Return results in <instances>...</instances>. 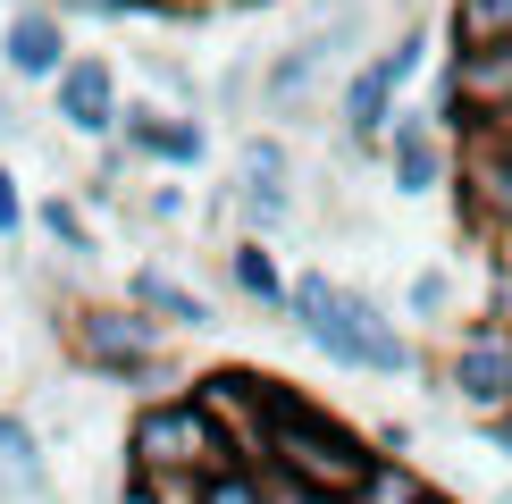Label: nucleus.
<instances>
[{
    "instance_id": "f257e3e1",
    "label": "nucleus",
    "mask_w": 512,
    "mask_h": 504,
    "mask_svg": "<svg viewBox=\"0 0 512 504\" xmlns=\"http://www.w3.org/2000/svg\"><path fill=\"white\" fill-rule=\"evenodd\" d=\"M286 328L303 336L328 370L345 378H420V336L403 328V311H387L370 286L336 278V269H294L286 286Z\"/></svg>"
},
{
    "instance_id": "f03ea898",
    "label": "nucleus",
    "mask_w": 512,
    "mask_h": 504,
    "mask_svg": "<svg viewBox=\"0 0 512 504\" xmlns=\"http://www.w3.org/2000/svg\"><path fill=\"white\" fill-rule=\"evenodd\" d=\"M59 345H68L76 378L118 387V395H135V404L194 387L185 362H177V336L160 320H143L126 294H76V303H59Z\"/></svg>"
},
{
    "instance_id": "7ed1b4c3",
    "label": "nucleus",
    "mask_w": 512,
    "mask_h": 504,
    "mask_svg": "<svg viewBox=\"0 0 512 504\" xmlns=\"http://www.w3.org/2000/svg\"><path fill=\"white\" fill-rule=\"evenodd\" d=\"M252 462H286L294 479H311L319 496L353 504L361 479L378 471V446L370 429H353V420H336L328 404H311L303 387H286V378H269V404H261V454Z\"/></svg>"
},
{
    "instance_id": "20e7f679",
    "label": "nucleus",
    "mask_w": 512,
    "mask_h": 504,
    "mask_svg": "<svg viewBox=\"0 0 512 504\" xmlns=\"http://www.w3.org/2000/svg\"><path fill=\"white\" fill-rule=\"evenodd\" d=\"M219 462H244V454L194 395H152V404H135V420H126V488H194Z\"/></svg>"
},
{
    "instance_id": "39448f33",
    "label": "nucleus",
    "mask_w": 512,
    "mask_h": 504,
    "mask_svg": "<svg viewBox=\"0 0 512 504\" xmlns=\"http://www.w3.org/2000/svg\"><path fill=\"white\" fill-rule=\"evenodd\" d=\"M210 219L236 227V236H286L303 219V152L277 126H252V135L227 152V185H210Z\"/></svg>"
},
{
    "instance_id": "423d86ee",
    "label": "nucleus",
    "mask_w": 512,
    "mask_h": 504,
    "mask_svg": "<svg viewBox=\"0 0 512 504\" xmlns=\"http://www.w3.org/2000/svg\"><path fill=\"white\" fill-rule=\"evenodd\" d=\"M420 68H429V17H412L403 34H387L345 84H336V143H345V160H370L378 143H387V126H395V110H403V93H412Z\"/></svg>"
},
{
    "instance_id": "0eeeda50",
    "label": "nucleus",
    "mask_w": 512,
    "mask_h": 504,
    "mask_svg": "<svg viewBox=\"0 0 512 504\" xmlns=\"http://www.w3.org/2000/svg\"><path fill=\"white\" fill-rule=\"evenodd\" d=\"M437 395H454L471 420L512 404V320L504 311L454 320V336H445V353H437Z\"/></svg>"
},
{
    "instance_id": "6e6552de",
    "label": "nucleus",
    "mask_w": 512,
    "mask_h": 504,
    "mask_svg": "<svg viewBox=\"0 0 512 504\" xmlns=\"http://www.w3.org/2000/svg\"><path fill=\"white\" fill-rule=\"evenodd\" d=\"M429 118L445 135H479V126H504L512 118V42H479V51H445L437 68V93H429Z\"/></svg>"
},
{
    "instance_id": "1a4fd4ad",
    "label": "nucleus",
    "mask_w": 512,
    "mask_h": 504,
    "mask_svg": "<svg viewBox=\"0 0 512 504\" xmlns=\"http://www.w3.org/2000/svg\"><path fill=\"white\" fill-rule=\"evenodd\" d=\"M454 219H462L471 244L512 227V118L454 143Z\"/></svg>"
},
{
    "instance_id": "9d476101",
    "label": "nucleus",
    "mask_w": 512,
    "mask_h": 504,
    "mask_svg": "<svg viewBox=\"0 0 512 504\" xmlns=\"http://www.w3.org/2000/svg\"><path fill=\"white\" fill-rule=\"evenodd\" d=\"M118 143L152 168V177H202V168H210V118L168 110V101H152V93H126Z\"/></svg>"
},
{
    "instance_id": "9b49d317",
    "label": "nucleus",
    "mask_w": 512,
    "mask_h": 504,
    "mask_svg": "<svg viewBox=\"0 0 512 504\" xmlns=\"http://www.w3.org/2000/svg\"><path fill=\"white\" fill-rule=\"evenodd\" d=\"M118 110H126V84H118V59L110 51H76L68 68H59V84H51V126L68 143H110L118 135Z\"/></svg>"
},
{
    "instance_id": "f8f14e48",
    "label": "nucleus",
    "mask_w": 512,
    "mask_h": 504,
    "mask_svg": "<svg viewBox=\"0 0 512 504\" xmlns=\"http://www.w3.org/2000/svg\"><path fill=\"white\" fill-rule=\"evenodd\" d=\"M378 160H387V185H395V202L454 194V135H445V126H437L429 110H412V101L395 110L387 143H378Z\"/></svg>"
},
{
    "instance_id": "ddd939ff",
    "label": "nucleus",
    "mask_w": 512,
    "mask_h": 504,
    "mask_svg": "<svg viewBox=\"0 0 512 504\" xmlns=\"http://www.w3.org/2000/svg\"><path fill=\"white\" fill-rule=\"evenodd\" d=\"M68 59H76V26L51 9V0H26V9L0 17V76H9V84H26V93H51Z\"/></svg>"
},
{
    "instance_id": "4468645a",
    "label": "nucleus",
    "mask_w": 512,
    "mask_h": 504,
    "mask_svg": "<svg viewBox=\"0 0 512 504\" xmlns=\"http://www.w3.org/2000/svg\"><path fill=\"white\" fill-rule=\"evenodd\" d=\"M0 504H59L51 437L26 404H0Z\"/></svg>"
},
{
    "instance_id": "2eb2a0df",
    "label": "nucleus",
    "mask_w": 512,
    "mask_h": 504,
    "mask_svg": "<svg viewBox=\"0 0 512 504\" xmlns=\"http://www.w3.org/2000/svg\"><path fill=\"white\" fill-rule=\"evenodd\" d=\"M126 303H135L143 320H160L168 336H210L219 328V303H210L185 269H168V261H135L126 269Z\"/></svg>"
},
{
    "instance_id": "dca6fc26",
    "label": "nucleus",
    "mask_w": 512,
    "mask_h": 504,
    "mask_svg": "<svg viewBox=\"0 0 512 504\" xmlns=\"http://www.w3.org/2000/svg\"><path fill=\"white\" fill-rule=\"evenodd\" d=\"M194 404L236 437V454L252 462L261 454V404H269V370H244V362H219V370H194Z\"/></svg>"
},
{
    "instance_id": "f3484780",
    "label": "nucleus",
    "mask_w": 512,
    "mask_h": 504,
    "mask_svg": "<svg viewBox=\"0 0 512 504\" xmlns=\"http://www.w3.org/2000/svg\"><path fill=\"white\" fill-rule=\"evenodd\" d=\"M210 269H219V286L236 294V303L269 311V320H286V286H294V269L277 261V244H269V236H227Z\"/></svg>"
},
{
    "instance_id": "a211bd4d",
    "label": "nucleus",
    "mask_w": 512,
    "mask_h": 504,
    "mask_svg": "<svg viewBox=\"0 0 512 504\" xmlns=\"http://www.w3.org/2000/svg\"><path fill=\"white\" fill-rule=\"evenodd\" d=\"M34 236L51 244L68 269H93V261H101V227H93V210L76 202V185H59V194L34 202Z\"/></svg>"
},
{
    "instance_id": "6ab92c4d",
    "label": "nucleus",
    "mask_w": 512,
    "mask_h": 504,
    "mask_svg": "<svg viewBox=\"0 0 512 504\" xmlns=\"http://www.w3.org/2000/svg\"><path fill=\"white\" fill-rule=\"evenodd\" d=\"M135 177H143V160L110 135V143H93V160H84L76 202H84V210H126V202H135Z\"/></svg>"
},
{
    "instance_id": "aec40b11",
    "label": "nucleus",
    "mask_w": 512,
    "mask_h": 504,
    "mask_svg": "<svg viewBox=\"0 0 512 504\" xmlns=\"http://www.w3.org/2000/svg\"><path fill=\"white\" fill-rule=\"evenodd\" d=\"M454 303H462V286H454V269H412L403 278V328H454Z\"/></svg>"
},
{
    "instance_id": "412c9836",
    "label": "nucleus",
    "mask_w": 512,
    "mask_h": 504,
    "mask_svg": "<svg viewBox=\"0 0 512 504\" xmlns=\"http://www.w3.org/2000/svg\"><path fill=\"white\" fill-rule=\"evenodd\" d=\"M512 42V0H445V51Z\"/></svg>"
},
{
    "instance_id": "4be33fe9",
    "label": "nucleus",
    "mask_w": 512,
    "mask_h": 504,
    "mask_svg": "<svg viewBox=\"0 0 512 504\" xmlns=\"http://www.w3.org/2000/svg\"><path fill=\"white\" fill-rule=\"evenodd\" d=\"M143 84H152V101H168V110H194V118H210V84L185 68L177 51H143Z\"/></svg>"
},
{
    "instance_id": "5701e85b",
    "label": "nucleus",
    "mask_w": 512,
    "mask_h": 504,
    "mask_svg": "<svg viewBox=\"0 0 512 504\" xmlns=\"http://www.w3.org/2000/svg\"><path fill=\"white\" fill-rule=\"evenodd\" d=\"M185 210H194L185 177H152V168H143V185H135V202H126V219H135V227H185Z\"/></svg>"
},
{
    "instance_id": "b1692460",
    "label": "nucleus",
    "mask_w": 512,
    "mask_h": 504,
    "mask_svg": "<svg viewBox=\"0 0 512 504\" xmlns=\"http://www.w3.org/2000/svg\"><path fill=\"white\" fill-rule=\"evenodd\" d=\"M210 110H227V118H261V51L227 59V68L210 76Z\"/></svg>"
},
{
    "instance_id": "393cba45",
    "label": "nucleus",
    "mask_w": 512,
    "mask_h": 504,
    "mask_svg": "<svg viewBox=\"0 0 512 504\" xmlns=\"http://www.w3.org/2000/svg\"><path fill=\"white\" fill-rule=\"evenodd\" d=\"M194 504H269V488L252 462H219L210 479H194Z\"/></svg>"
},
{
    "instance_id": "a878e982",
    "label": "nucleus",
    "mask_w": 512,
    "mask_h": 504,
    "mask_svg": "<svg viewBox=\"0 0 512 504\" xmlns=\"http://www.w3.org/2000/svg\"><path fill=\"white\" fill-rule=\"evenodd\" d=\"M34 236V202H26V177L0 160V244H26Z\"/></svg>"
},
{
    "instance_id": "bb28decb",
    "label": "nucleus",
    "mask_w": 512,
    "mask_h": 504,
    "mask_svg": "<svg viewBox=\"0 0 512 504\" xmlns=\"http://www.w3.org/2000/svg\"><path fill=\"white\" fill-rule=\"evenodd\" d=\"M68 26H135V0H51Z\"/></svg>"
},
{
    "instance_id": "cd10ccee",
    "label": "nucleus",
    "mask_w": 512,
    "mask_h": 504,
    "mask_svg": "<svg viewBox=\"0 0 512 504\" xmlns=\"http://www.w3.org/2000/svg\"><path fill=\"white\" fill-rule=\"evenodd\" d=\"M471 429H479V446L496 454V462H512V404H504V412H479Z\"/></svg>"
},
{
    "instance_id": "c85d7f7f",
    "label": "nucleus",
    "mask_w": 512,
    "mask_h": 504,
    "mask_svg": "<svg viewBox=\"0 0 512 504\" xmlns=\"http://www.w3.org/2000/svg\"><path fill=\"white\" fill-rule=\"evenodd\" d=\"M26 135V110H17V93H9V76H0V152Z\"/></svg>"
},
{
    "instance_id": "c756f323",
    "label": "nucleus",
    "mask_w": 512,
    "mask_h": 504,
    "mask_svg": "<svg viewBox=\"0 0 512 504\" xmlns=\"http://www.w3.org/2000/svg\"><path fill=\"white\" fill-rule=\"evenodd\" d=\"M126 504H194V488H126Z\"/></svg>"
},
{
    "instance_id": "7c9ffc66",
    "label": "nucleus",
    "mask_w": 512,
    "mask_h": 504,
    "mask_svg": "<svg viewBox=\"0 0 512 504\" xmlns=\"http://www.w3.org/2000/svg\"><path fill=\"white\" fill-rule=\"evenodd\" d=\"M9 9H26V0H9Z\"/></svg>"
},
{
    "instance_id": "2f4dec72",
    "label": "nucleus",
    "mask_w": 512,
    "mask_h": 504,
    "mask_svg": "<svg viewBox=\"0 0 512 504\" xmlns=\"http://www.w3.org/2000/svg\"><path fill=\"white\" fill-rule=\"evenodd\" d=\"M0 370H9V353H0Z\"/></svg>"
}]
</instances>
